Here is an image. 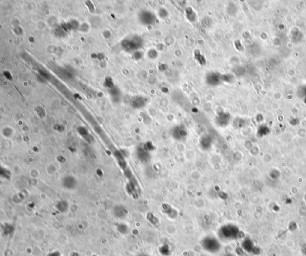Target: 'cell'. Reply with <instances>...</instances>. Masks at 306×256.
<instances>
[{
    "label": "cell",
    "instance_id": "obj_12",
    "mask_svg": "<svg viewBox=\"0 0 306 256\" xmlns=\"http://www.w3.org/2000/svg\"><path fill=\"white\" fill-rule=\"evenodd\" d=\"M186 14H187V17L189 20H190L191 22H193V21L196 20V14H195V11L190 7H189L186 10Z\"/></svg>",
    "mask_w": 306,
    "mask_h": 256
},
{
    "label": "cell",
    "instance_id": "obj_2",
    "mask_svg": "<svg viewBox=\"0 0 306 256\" xmlns=\"http://www.w3.org/2000/svg\"><path fill=\"white\" fill-rule=\"evenodd\" d=\"M139 19L144 25H151L156 20V16L150 11H144L140 14Z\"/></svg>",
    "mask_w": 306,
    "mask_h": 256
},
{
    "label": "cell",
    "instance_id": "obj_8",
    "mask_svg": "<svg viewBox=\"0 0 306 256\" xmlns=\"http://www.w3.org/2000/svg\"><path fill=\"white\" fill-rule=\"evenodd\" d=\"M133 107L136 109H141L143 107H144L146 104L145 100L142 97H138L135 100H133Z\"/></svg>",
    "mask_w": 306,
    "mask_h": 256
},
{
    "label": "cell",
    "instance_id": "obj_1",
    "mask_svg": "<svg viewBox=\"0 0 306 256\" xmlns=\"http://www.w3.org/2000/svg\"><path fill=\"white\" fill-rule=\"evenodd\" d=\"M142 43L143 41L141 37L135 36L132 38L124 41L123 47L126 50H135L141 47L142 46Z\"/></svg>",
    "mask_w": 306,
    "mask_h": 256
},
{
    "label": "cell",
    "instance_id": "obj_6",
    "mask_svg": "<svg viewBox=\"0 0 306 256\" xmlns=\"http://www.w3.org/2000/svg\"><path fill=\"white\" fill-rule=\"evenodd\" d=\"M230 121V115L227 113H221L216 118L217 124L220 127L227 126Z\"/></svg>",
    "mask_w": 306,
    "mask_h": 256
},
{
    "label": "cell",
    "instance_id": "obj_7",
    "mask_svg": "<svg viewBox=\"0 0 306 256\" xmlns=\"http://www.w3.org/2000/svg\"><path fill=\"white\" fill-rule=\"evenodd\" d=\"M137 156L138 159L140 160V161L142 163H147L150 159L149 153L142 148H139L138 150Z\"/></svg>",
    "mask_w": 306,
    "mask_h": 256
},
{
    "label": "cell",
    "instance_id": "obj_11",
    "mask_svg": "<svg viewBox=\"0 0 306 256\" xmlns=\"http://www.w3.org/2000/svg\"><path fill=\"white\" fill-rule=\"evenodd\" d=\"M201 145L202 146V148L204 149H208L210 148L211 144H212V139L208 136H206L203 138V139L201 140Z\"/></svg>",
    "mask_w": 306,
    "mask_h": 256
},
{
    "label": "cell",
    "instance_id": "obj_4",
    "mask_svg": "<svg viewBox=\"0 0 306 256\" xmlns=\"http://www.w3.org/2000/svg\"><path fill=\"white\" fill-rule=\"evenodd\" d=\"M62 184L64 188L68 190H73L76 188L77 181L73 176L68 175L63 178Z\"/></svg>",
    "mask_w": 306,
    "mask_h": 256
},
{
    "label": "cell",
    "instance_id": "obj_3",
    "mask_svg": "<svg viewBox=\"0 0 306 256\" xmlns=\"http://www.w3.org/2000/svg\"><path fill=\"white\" fill-rule=\"evenodd\" d=\"M222 80V76L217 73H210L206 76V82L210 86L218 85Z\"/></svg>",
    "mask_w": 306,
    "mask_h": 256
},
{
    "label": "cell",
    "instance_id": "obj_14",
    "mask_svg": "<svg viewBox=\"0 0 306 256\" xmlns=\"http://www.w3.org/2000/svg\"><path fill=\"white\" fill-rule=\"evenodd\" d=\"M165 12H166V10H165V9H161V10H160V11H159V14H160V16H162V14H164V16H165V17H166V15H167V14H165V13H164Z\"/></svg>",
    "mask_w": 306,
    "mask_h": 256
},
{
    "label": "cell",
    "instance_id": "obj_13",
    "mask_svg": "<svg viewBox=\"0 0 306 256\" xmlns=\"http://www.w3.org/2000/svg\"><path fill=\"white\" fill-rule=\"evenodd\" d=\"M148 56L150 58L154 59V58H157V53L155 50H150V52L148 53Z\"/></svg>",
    "mask_w": 306,
    "mask_h": 256
},
{
    "label": "cell",
    "instance_id": "obj_9",
    "mask_svg": "<svg viewBox=\"0 0 306 256\" xmlns=\"http://www.w3.org/2000/svg\"><path fill=\"white\" fill-rule=\"evenodd\" d=\"M56 208L61 213H65L68 211V204L67 202L62 201L58 202L56 205Z\"/></svg>",
    "mask_w": 306,
    "mask_h": 256
},
{
    "label": "cell",
    "instance_id": "obj_5",
    "mask_svg": "<svg viewBox=\"0 0 306 256\" xmlns=\"http://www.w3.org/2000/svg\"><path fill=\"white\" fill-rule=\"evenodd\" d=\"M172 135L177 140H183L187 136V132L183 127L178 126L173 129Z\"/></svg>",
    "mask_w": 306,
    "mask_h": 256
},
{
    "label": "cell",
    "instance_id": "obj_10",
    "mask_svg": "<svg viewBox=\"0 0 306 256\" xmlns=\"http://www.w3.org/2000/svg\"><path fill=\"white\" fill-rule=\"evenodd\" d=\"M195 58L198 61V62L202 65H204L206 64V59L203 55L199 50H196L195 52Z\"/></svg>",
    "mask_w": 306,
    "mask_h": 256
}]
</instances>
